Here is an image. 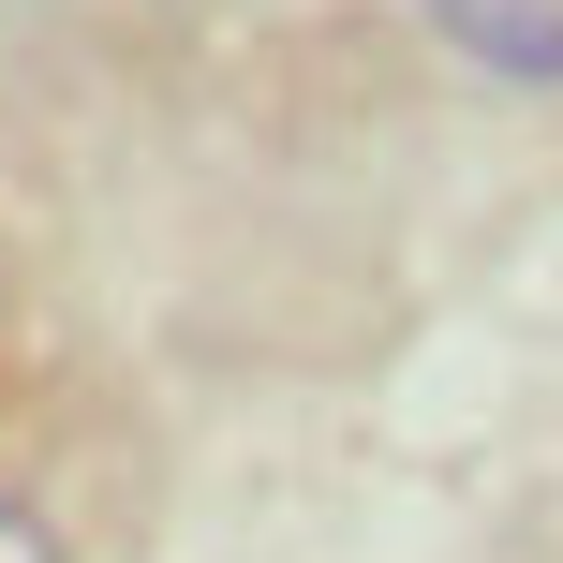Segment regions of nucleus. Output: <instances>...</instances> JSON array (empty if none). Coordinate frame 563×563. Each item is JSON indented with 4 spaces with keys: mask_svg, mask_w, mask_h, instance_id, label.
<instances>
[{
    "mask_svg": "<svg viewBox=\"0 0 563 563\" xmlns=\"http://www.w3.org/2000/svg\"><path fill=\"white\" fill-rule=\"evenodd\" d=\"M0 563H59V534H45V519L15 505V489H0Z\"/></svg>",
    "mask_w": 563,
    "mask_h": 563,
    "instance_id": "nucleus-2",
    "label": "nucleus"
},
{
    "mask_svg": "<svg viewBox=\"0 0 563 563\" xmlns=\"http://www.w3.org/2000/svg\"><path fill=\"white\" fill-rule=\"evenodd\" d=\"M430 30L505 89H563V0H430Z\"/></svg>",
    "mask_w": 563,
    "mask_h": 563,
    "instance_id": "nucleus-1",
    "label": "nucleus"
}]
</instances>
